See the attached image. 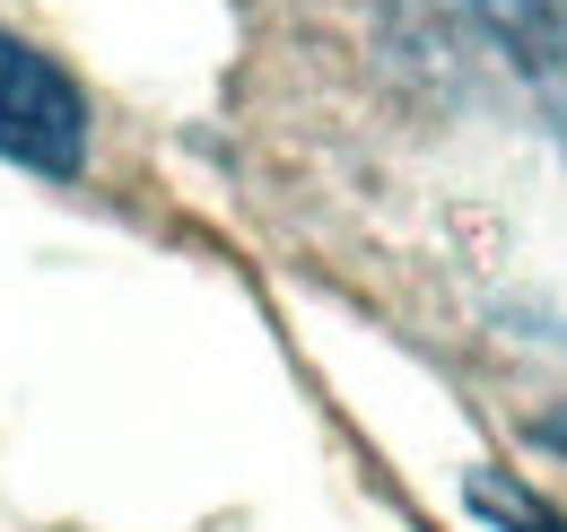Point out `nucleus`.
Masks as SVG:
<instances>
[{
  "label": "nucleus",
  "mask_w": 567,
  "mask_h": 532,
  "mask_svg": "<svg viewBox=\"0 0 567 532\" xmlns=\"http://www.w3.org/2000/svg\"><path fill=\"white\" fill-rule=\"evenodd\" d=\"M411 53H481L524 88L567 79V0H402Z\"/></svg>",
  "instance_id": "1"
},
{
  "label": "nucleus",
  "mask_w": 567,
  "mask_h": 532,
  "mask_svg": "<svg viewBox=\"0 0 567 532\" xmlns=\"http://www.w3.org/2000/svg\"><path fill=\"white\" fill-rule=\"evenodd\" d=\"M0 157L35 175H79L87 157V96L71 88V70L18 44L9 27H0Z\"/></svg>",
  "instance_id": "2"
},
{
  "label": "nucleus",
  "mask_w": 567,
  "mask_h": 532,
  "mask_svg": "<svg viewBox=\"0 0 567 532\" xmlns=\"http://www.w3.org/2000/svg\"><path fill=\"white\" fill-rule=\"evenodd\" d=\"M472 507H481V515H497L506 532H567V524H550V515H542L533 498H506L497 480H472Z\"/></svg>",
  "instance_id": "3"
}]
</instances>
